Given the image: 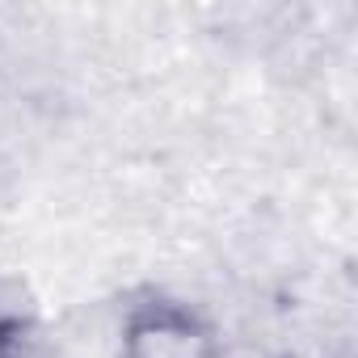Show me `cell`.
Listing matches in <instances>:
<instances>
[{
    "label": "cell",
    "instance_id": "obj_2",
    "mask_svg": "<svg viewBox=\"0 0 358 358\" xmlns=\"http://www.w3.org/2000/svg\"><path fill=\"white\" fill-rule=\"evenodd\" d=\"M0 358H64V350L30 308L0 303Z\"/></svg>",
    "mask_w": 358,
    "mask_h": 358
},
{
    "label": "cell",
    "instance_id": "obj_1",
    "mask_svg": "<svg viewBox=\"0 0 358 358\" xmlns=\"http://www.w3.org/2000/svg\"><path fill=\"white\" fill-rule=\"evenodd\" d=\"M114 358H228V345L199 303L143 287L118 312Z\"/></svg>",
    "mask_w": 358,
    "mask_h": 358
},
{
    "label": "cell",
    "instance_id": "obj_3",
    "mask_svg": "<svg viewBox=\"0 0 358 358\" xmlns=\"http://www.w3.org/2000/svg\"><path fill=\"white\" fill-rule=\"evenodd\" d=\"M274 358H303V354H274Z\"/></svg>",
    "mask_w": 358,
    "mask_h": 358
}]
</instances>
